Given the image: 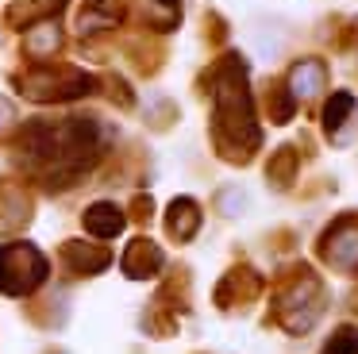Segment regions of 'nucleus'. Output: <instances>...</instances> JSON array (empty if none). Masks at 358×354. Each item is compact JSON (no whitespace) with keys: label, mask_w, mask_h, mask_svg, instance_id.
Listing matches in <instances>:
<instances>
[{"label":"nucleus","mask_w":358,"mask_h":354,"mask_svg":"<svg viewBox=\"0 0 358 354\" xmlns=\"http://www.w3.org/2000/svg\"><path fill=\"white\" fill-rule=\"evenodd\" d=\"M216 100H220V123L227 135H239L243 146H255L258 131H255V115H250V100H247V81H243V66L239 58H227L224 73L216 85Z\"/></svg>","instance_id":"f257e3e1"},{"label":"nucleus","mask_w":358,"mask_h":354,"mask_svg":"<svg viewBox=\"0 0 358 354\" xmlns=\"http://www.w3.org/2000/svg\"><path fill=\"white\" fill-rule=\"evenodd\" d=\"M47 277V258L31 243H12L0 250V289L4 292H31Z\"/></svg>","instance_id":"f03ea898"},{"label":"nucleus","mask_w":358,"mask_h":354,"mask_svg":"<svg viewBox=\"0 0 358 354\" xmlns=\"http://www.w3.org/2000/svg\"><path fill=\"white\" fill-rule=\"evenodd\" d=\"M127 274L131 277H150L158 266H162V254H158L155 243H147V239H139V243H131V250H127Z\"/></svg>","instance_id":"7ed1b4c3"},{"label":"nucleus","mask_w":358,"mask_h":354,"mask_svg":"<svg viewBox=\"0 0 358 354\" xmlns=\"http://www.w3.org/2000/svg\"><path fill=\"white\" fill-rule=\"evenodd\" d=\"M85 227L93 231V235L112 239V235H120V231H124V215H120L116 204H93L85 212Z\"/></svg>","instance_id":"20e7f679"},{"label":"nucleus","mask_w":358,"mask_h":354,"mask_svg":"<svg viewBox=\"0 0 358 354\" xmlns=\"http://www.w3.org/2000/svg\"><path fill=\"white\" fill-rule=\"evenodd\" d=\"M289 89H293V97H316L324 89V66L320 62H301L289 77Z\"/></svg>","instance_id":"39448f33"},{"label":"nucleus","mask_w":358,"mask_h":354,"mask_svg":"<svg viewBox=\"0 0 358 354\" xmlns=\"http://www.w3.org/2000/svg\"><path fill=\"white\" fill-rule=\"evenodd\" d=\"M196 223H201V220H196V204H193V200H173V204H170V231H173V235L189 239L196 231Z\"/></svg>","instance_id":"423d86ee"},{"label":"nucleus","mask_w":358,"mask_h":354,"mask_svg":"<svg viewBox=\"0 0 358 354\" xmlns=\"http://www.w3.org/2000/svg\"><path fill=\"white\" fill-rule=\"evenodd\" d=\"M58 46V27L55 23H43V27H35L31 35H27V50L31 54H47Z\"/></svg>","instance_id":"0eeeda50"},{"label":"nucleus","mask_w":358,"mask_h":354,"mask_svg":"<svg viewBox=\"0 0 358 354\" xmlns=\"http://www.w3.org/2000/svg\"><path fill=\"white\" fill-rule=\"evenodd\" d=\"M355 108V100H350V92H335L331 100H327V112H324V127L327 131H335L343 123V115Z\"/></svg>","instance_id":"6e6552de"},{"label":"nucleus","mask_w":358,"mask_h":354,"mask_svg":"<svg viewBox=\"0 0 358 354\" xmlns=\"http://www.w3.org/2000/svg\"><path fill=\"white\" fill-rule=\"evenodd\" d=\"M324 354H358V331L355 327H339L331 335V343L324 346Z\"/></svg>","instance_id":"1a4fd4ad"},{"label":"nucleus","mask_w":358,"mask_h":354,"mask_svg":"<svg viewBox=\"0 0 358 354\" xmlns=\"http://www.w3.org/2000/svg\"><path fill=\"white\" fill-rule=\"evenodd\" d=\"M8 120H12V104H8V100H0V127H4Z\"/></svg>","instance_id":"9d476101"}]
</instances>
